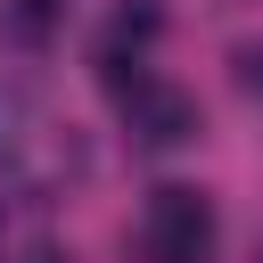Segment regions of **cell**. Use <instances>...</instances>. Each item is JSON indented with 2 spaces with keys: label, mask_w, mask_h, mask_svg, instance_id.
<instances>
[{
  "label": "cell",
  "mask_w": 263,
  "mask_h": 263,
  "mask_svg": "<svg viewBox=\"0 0 263 263\" xmlns=\"http://www.w3.org/2000/svg\"><path fill=\"white\" fill-rule=\"evenodd\" d=\"M74 164V148L58 140V123L33 107V90L25 82H0V173H16V181H58Z\"/></svg>",
  "instance_id": "cell-1"
},
{
  "label": "cell",
  "mask_w": 263,
  "mask_h": 263,
  "mask_svg": "<svg viewBox=\"0 0 263 263\" xmlns=\"http://www.w3.org/2000/svg\"><path fill=\"white\" fill-rule=\"evenodd\" d=\"M140 247H148V263H205V247H214V205H205L197 189H181V181L148 189Z\"/></svg>",
  "instance_id": "cell-2"
},
{
  "label": "cell",
  "mask_w": 263,
  "mask_h": 263,
  "mask_svg": "<svg viewBox=\"0 0 263 263\" xmlns=\"http://www.w3.org/2000/svg\"><path fill=\"white\" fill-rule=\"evenodd\" d=\"M115 99H123V115H132V140H148V148H181V140H197V99H189L181 82L140 74V82L115 90Z\"/></svg>",
  "instance_id": "cell-3"
},
{
  "label": "cell",
  "mask_w": 263,
  "mask_h": 263,
  "mask_svg": "<svg viewBox=\"0 0 263 263\" xmlns=\"http://www.w3.org/2000/svg\"><path fill=\"white\" fill-rule=\"evenodd\" d=\"M58 25H66V0H8V8H0V33H8L16 49H41Z\"/></svg>",
  "instance_id": "cell-4"
},
{
  "label": "cell",
  "mask_w": 263,
  "mask_h": 263,
  "mask_svg": "<svg viewBox=\"0 0 263 263\" xmlns=\"http://www.w3.org/2000/svg\"><path fill=\"white\" fill-rule=\"evenodd\" d=\"M230 66H238V90H247V99H263V41H238V58H230Z\"/></svg>",
  "instance_id": "cell-5"
}]
</instances>
